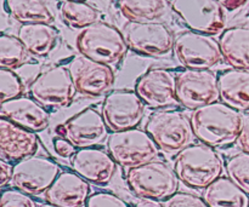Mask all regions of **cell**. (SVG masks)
Masks as SVG:
<instances>
[{
	"mask_svg": "<svg viewBox=\"0 0 249 207\" xmlns=\"http://www.w3.org/2000/svg\"><path fill=\"white\" fill-rule=\"evenodd\" d=\"M53 149L56 154L62 159H68L75 154V147L67 140V138H53Z\"/></svg>",
	"mask_w": 249,
	"mask_h": 207,
	"instance_id": "836d02e7",
	"label": "cell"
},
{
	"mask_svg": "<svg viewBox=\"0 0 249 207\" xmlns=\"http://www.w3.org/2000/svg\"><path fill=\"white\" fill-rule=\"evenodd\" d=\"M218 81L221 102L241 113L249 111V69H226Z\"/></svg>",
	"mask_w": 249,
	"mask_h": 207,
	"instance_id": "44dd1931",
	"label": "cell"
},
{
	"mask_svg": "<svg viewBox=\"0 0 249 207\" xmlns=\"http://www.w3.org/2000/svg\"><path fill=\"white\" fill-rule=\"evenodd\" d=\"M117 165L108 152L96 147L78 149L71 159L73 171L96 186H106L112 181Z\"/></svg>",
	"mask_w": 249,
	"mask_h": 207,
	"instance_id": "e0dca14e",
	"label": "cell"
},
{
	"mask_svg": "<svg viewBox=\"0 0 249 207\" xmlns=\"http://www.w3.org/2000/svg\"><path fill=\"white\" fill-rule=\"evenodd\" d=\"M225 169L229 178L249 195V153L241 152L229 158Z\"/></svg>",
	"mask_w": 249,
	"mask_h": 207,
	"instance_id": "f1b7e54d",
	"label": "cell"
},
{
	"mask_svg": "<svg viewBox=\"0 0 249 207\" xmlns=\"http://www.w3.org/2000/svg\"><path fill=\"white\" fill-rule=\"evenodd\" d=\"M0 207H38V204L31 195L14 188L2 191Z\"/></svg>",
	"mask_w": 249,
	"mask_h": 207,
	"instance_id": "4dcf8cb0",
	"label": "cell"
},
{
	"mask_svg": "<svg viewBox=\"0 0 249 207\" xmlns=\"http://www.w3.org/2000/svg\"><path fill=\"white\" fill-rule=\"evenodd\" d=\"M190 120L195 137L212 148L229 147L240 138L242 113L224 102L195 109Z\"/></svg>",
	"mask_w": 249,
	"mask_h": 207,
	"instance_id": "6da1fadb",
	"label": "cell"
},
{
	"mask_svg": "<svg viewBox=\"0 0 249 207\" xmlns=\"http://www.w3.org/2000/svg\"><path fill=\"white\" fill-rule=\"evenodd\" d=\"M226 10L229 11H233V10H237L240 9L241 6L246 4L248 0H218Z\"/></svg>",
	"mask_w": 249,
	"mask_h": 207,
	"instance_id": "8d00e7d4",
	"label": "cell"
},
{
	"mask_svg": "<svg viewBox=\"0 0 249 207\" xmlns=\"http://www.w3.org/2000/svg\"><path fill=\"white\" fill-rule=\"evenodd\" d=\"M12 175H14V165L6 160H0V187L4 188L10 182L12 181Z\"/></svg>",
	"mask_w": 249,
	"mask_h": 207,
	"instance_id": "d590c367",
	"label": "cell"
},
{
	"mask_svg": "<svg viewBox=\"0 0 249 207\" xmlns=\"http://www.w3.org/2000/svg\"><path fill=\"white\" fill-rule=\"evenodd\" d=\"M63 1H85V0H63Z\"/></svg>",
	"mask_w": 249,
	"mask_h": 207,
	"instance_id": "ab89813d",
	"label": "cell"
},
{
	"mask_svg": "<svg viewBox=\"0 0 249 207\" xmlns=\"http://www.w3.org/2000/svg\"><path fill=\"white\" fill-rule=\"evenodd\" d=\"M23 94L24 84L21 78L14 70L0 68V101L17 98L23 96Z\"/></svg>",
	"mask_w": 249,
	"mask_h": 207,
	"instance_id": "f546056e",
	"label": "cell"
},
{
	"mask_svg": "<svg viewBox=\"0 0 249 207\" xmlns=\"http://www.w3.org/2000/svg\"><path fill=\"white\" fill-rule=\"evenodd\" d=\"M85 207H129L128 204L109 191H96L88 199Z\"/></svg>",
	"mask_w": 249,
	"mask_h": 207,
	"instance_id": "d6a6232c",
	"label": "cell"
},
{
	"mask_svg": "<svg viewBox=\"0 0 249 207\" xmlns=\"http://www.w3.org/2000/svg\"><path fill=\"white\" fill-rule=\"evenodd\" d=\"M170 6L190 31L215 35L225 28L226 9L218 0H172Z\"/></svg>",
	"mask_w": 249,
	"mask_h": 207,
	"instance_id": "8fae6325",
	"label": "cell"
},
{
	"mask_svg": "<svg viewBox=\"0 0 249 207\" xmlns=\"http://www.w3.org/2000/svg\"><path fill=\"white\" fill-rule=\"evenodd\" d=\"M88 181L75 172L63 171L45 193V200L58 207H83L91 195Z\"/></svg>",
	"mask_w": 249,
	"mask_h": 207,
	"instance_id": "ffe728a7",
	"label": "cell"
},
{
	"mask_svg": "<svg viewBox=\"0 0 249 207\" xmlns=\"http://www.w3.org/2000/svg\"><path fill=\"white\" fill-rule=\"evenodd\" d=\"M146 131L156 144L167 154H175L191 144L195 133L191 120L182 111L158 109L146 123Z\"/></svg>",
	"mask_w": 249,
	"mask_h": 207,
	"instance_id": "5b68a950",
	"label": "cell"
},
{
	"mask_svg": "<svg viewBox=\"0 0 249 207\" xmlns=\"http://www.w3.org/2000/svg\"><path fill=\"white\" fill-rule=\"evenodd\" d=\"M238 142L243 152L249 153V111L242 113V127H241Z\"/></svg>",
	"mask_w": 249,
	"mask_h": 207,
	"instance_id": "e575fe53",
	"label": "cell"
},
{
	"mask_svg": "<svg viewBox=\"0 0 249 207\" xmlns=\"http://www.w3.org/2000/svg\"><path fill=\"white\" fill-rule=\"evenodd\" d=\"M208 207H249V195L229 177H223L209 184L203 191Z\"/></svg>",
	"mask_w": 249,
	"mask_h": 207,
	"instance_id": "cb8c5ba5",
	"label": "cell"
},
{
	"mask_svg": "<svg viewBox=\"0 0 249 207\" xmlns=\"http://www.w3.org/2000/svg\"><path fill=\"white\" fill-rule=\"evenodd\" d=\"M119 10L129 21H157L169 9L168 0H117Z\"/></svg>",
	"mask_w": 249,
	"mask_h": 207,
	"instance_id": "484cf974",
	"label": "cell"
},
{
	"mask_svg": "<svg viewBox=\"0 0 249 207\" xmlns=\"http://www.w3.org/2000/svg\"><path fill=\"white\" fill-rule=\"evenodd\" d=\"M17 36L31 55L44 57L57 44L58 31L49 23H28L19 27Z\"/></svg>",
	"mask_w": 249,
	"mask_h": 207,
	"instance_id": "603a6c76",
	"label": "cell"
},
{
	"mask_svg": "<svg viewBox=\"0 0 249 207\" xmlns=\"http://www.w3.org/2000/svg\"><path fill=\"white\" fill-rule=\"evenodd\" d=\"M162 204L163 207H208L203 198L182 191H178Z\"/></svg>",
	"mask_w": 249,
	"mask_h": 207,
	"instance_id": "1f68e13d",
	"label": "cell"
},
{
	"mask_svg": "<svg viewBox=\"0 0 249 207\" xmlns=\"http://www.w3.org/2000/svg\"><path fill=\"white\" fill-rule=\"evenodd\" d=\"M56 131L78 149L102 144L111 135L102 114L91 107L67 119Z\"/></svg>",
	"mask_w": 249,
	"mask_h": 207,
	"instance_id": "5bb4252c",
	"label": "cell"
},
{
	"mask_svg": "<svg viewBox=\"0 0 249 207\" xmlns=\"http://www.w3.org/2000/svg\"><path fill=\"white\" fill-rule=\"evenodd\" d=\"M29 92L46 109H61L72 104L77 90L68 68L53 65L36 75Z\"/></svg>",
	"mask_w": 249,
	"mask_h": 207,
	"instance_id": "ba28073f",
	"label": "cell"
},
{
	"mask_svg": "<svg viewBox=\"0 0 249 207\" xmlns=\"http://www.w3.org/2000/svg\"><path fill=\"white\" fill-rule=\"evenodd\" d=\"M122 33L129 48L140 55L162 57L174 48V34L163 22L128 21Z\"/></svg>",
	"mask_w": 249,
	"mask_h": 207,
	"instance_id": "52a82bcc",
	"label": "cell"
},
{
	"mask_svg": "<svg viewBox=\"0 0 249 207\" xmlns=\"http://www.w3.org/2000/svg\"><path fill=\"white\" fill-rule=\"evenodd\" d=\"M142 99L135 90H113L102 102L101 114L112 132L136 128L145 115Z\"/></svg>",
	"mask_w": 249,
	"mask_h": 207,
	"instance_id": "7c38bea8",
	"label": "cell"
},
{
	"mask_svg": "<svg viewBox=\"0 0 249 207\" xmlns=\"http://www.w3.org/2000/svg\"><path fill=\"white\" fill-rule=\"evenodd\" d=\"M39 138L36 132L0 118V155L10 162H18L36 155Z\"/></svg>",
	"mask_w": 249,
	"mask_h": 207,
	"instance_id": "ac0fdd59",
	"label": "cell"
},
{
	"mask_svg": "<svg viewBox=\"0 0 249 207\" xmlns=\"http://www.w3.org/2000/svg\"><path fill=\"white\" fill-rule=\"evenodd\" d=\"M135 207H163V204L153 199H140L136 203Z\"/></svg>",
	"mask_w": 249,
	"mask_h": 207,
	"instance_id": "74e56055",
	"label": "cell"
},
{
	"mask_svg": "<svg viewBox=\"0 0 249 207\" xmlns=\"http://www.w3.org/2000/svg\"><path fill=\"white\" fill-rule=\"evenodd\" d=\"M60 174L57 162L40 155H32L14 165L11 183L18 191L36 196L46 193Z\"/></svg>",
	"mask_w": 249,
	"mask_h": 207,
	"instance_id": "4fadbf2b",
	"label": "cell"
},
{
	"mask_svg": "<svg viewBox=\"0 0 249 207\" xmlns=\"http://www.w3.org/2000/svg\"><path fill=\"white\" fill-rule=\"evenodd\" d=\"M0 116L33 132H41L50 124V113L33 97L21 96L1 102Z\"/></svg>",
	"mask_w": 249,
	"mask_h": 207,
	"instance_id": "d6986e66",
	"label": "cell"
},
{
	"mask_svg": "<svg viewBox=\"0 0 249 207\" xmlns=\"http://www.w3.org/2000/svg\"><path fill=\"white\" fill-rule=\"evenodd\" d=\"M40 207H58V206H56V205H53V204H43V205H41Z\"/></svg>",
	"mask_w": 249,
	"mask_h": 207,
	"instance_id": "f35d334b",
	"label": "cell"
},
{
	"mask_svg": "<svg viewBox=\"0 0 249 207\" xmlns=\"http://www.w3.org/2000/svg\"><path fill=\"white\" fill-rule=\"evenodd\" d=\"M75 90L88 97H99L112 89L116 75L111 65L77 55L67 65Z\"/></svg>",
	"mask_w": 249,
	"mask_h": 207,
	"instance_id": "9a60e30c",
	"label": "cell"
},
{
	"mask_svg": "<svg viewBox=\"0 0 249 207\" xmlns=\"http://www.w3.org/2000/svg\"><path fill=\"white\" fill-rule=\"evenodd\" d=\"M5 9L22 24H51L55 21L53 11L44 0H5Z\"/></svg>",
	"mask_w": 249,
	"mask_h": 207,
	"instance_id": "d4e9b609",
	"label": "cell"
},
{
	"mask_svg": "<svg viewBox=\"0 0 249 207\" xmlns=\"http://www.w3.org/2000/svg\"><path fill=\"white\" fill-rule=\"evenodd\" d=\"M125 181L129 189L140 199L164 201L179 189V178L167 162L153 160L128 169Z\"/></svg>",
	"mask_w": 249,
	"mask_h": 207,
	"instance_id": "277c9868",
	"label": "cell"
},
{
	"mask_svg": "<svg viewBox=\"0 0 249 207\" xmlns=\"http://www.w3.org/2000/svg\"><path fill=\"white\" fill-rule=\"evenodd\" d=\"M174 171L180 182L192 189H206L220 178L224 162L220 155L209 145L190 144L174 159Z\"/></svg>",
	"mask_w": 249,
	"mask_h": 207,
	"instance_id": "7a4b0ae2",
	"label": "cell"
},
{
	"mask_svg": "<svg viewBox=\"0 0 249 207\" xmlns=\"http://www.w3.org/2000/svg\"><path fill=\"white\" fill-rule=\"evenodd\" d=\"M107 152L122 167L131 169L157 159L160 148L146 130L112 132L107 138Z\"/></svg>",
	"mask_w": 249,
	"mask_h": 207,
	"instance_id": "8992f818",
	"label": "cell"
},
{
	"mask_svg": "<svg viewBox=\"0 0 249 207\" xmlns=\"http://www.w3.org/2000/svg\"><path fill=\"white\" fill-rule=\"evenodd\" d=\"M177 96L179 103L191 111L218 102V75L212 69L186 68L177 74Z\"/></svg>",
	"mask_w": 249,
	"mask_h": 207,
	"instance_id": "30bf717a",
	"label": "cell"
},
{
	"mask_svg": "<svg viewBox=\"0 0 249 207\" xmlns=\"http://www.w3.org/2000/svg\"><path fill=\"white\" fill-rule=\"evenodd\" d=\"M63 22L74 29H84L99 21L100 12L87 1H63L60 6Z\"/></svg>",
	"mask_w": 249,
	"mask_h": 207,
	"instance_id": "4316f807",
	"label": "cell"
},
{
	"mask_svg": "<svg viewBox=\"0 0 249 207\" xmlns=\"http://www.w3.org/2000/svg\"><path fill=\"white\" fill-rule=\"evenodd\" d=\"M178 61L189 69H212L223 60L220 44L213 35L186 31L175 38Z\"/></svg>",
	"mask_w": 249,
	"mask_h": 207,
	"instance_id": "9c48e42d",
	"label": "cell"
},
{
	"mask_svg": "<svg viewBox=\"0 0 249 207\" xmlns=\"http://www.w3.org/2000/svg\"><path fill=\"white\" fill-rule=\"evenodd\" d=\"M223 57L232 68L249 69V27L225 29L219 38Z\"/></svg>",
	"mask_w": 249,
	"mask_h": 207,
	"instance_id": "7402d4cb",
	"label": "cell"
},
{
	"mask_svg": "<svg viewBox=\"0 0 249 207\" xmlns=\"http://www.w3.org/2000/svg\"><path fill=\"white\" fill-rule=\"evenodd\" d=\"M135 92L143 103L153 109L177 106V75L165 68H151L135 84Z\"/></svg>",
	"mask_w": 249,
	"mask_h": 207,
	"instance_id": "2e32d148",
	"label": "cell"
},
{
	"mask_svg": "<svg viewBox=\"0 0 249 207\" xmlns=\"http://www.w3.org/2000/svg\"><path fill=\"white\" fill-rule=\"evenodd\" d=\"M29 52L18 36L1 33L0 35V67L16 69L28 61Z\"/></svg>",
	"mask_w": 249,
	"mask_h": 207,
	"instance_id": "83f0119b",
	"label": "cell"
},
{
	"mask_svg": "<svg viewBox=\"0 0 249 207\" xmlns=\"http://www.w3.org/2000/svg\"><path fill=\"white\" fill-rule=\"evenodd\" d=\"M77 48L82 55L108 65L118 64L129 50L123 33L104 21L83 29L77 38Z\"/></svg>",
	"mask_w": 249,
	"mask_h": 207,
	"instance_id": "3957f363",
	"label": "cell"
}]
</instances>
